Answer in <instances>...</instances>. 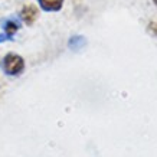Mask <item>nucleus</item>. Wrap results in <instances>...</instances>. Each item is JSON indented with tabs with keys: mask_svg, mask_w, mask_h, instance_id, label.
I'll use <instances>...</instances> for the list:
<instances>
[{
	"mask_svg": "<svg viewBox=\"0 0 157 157\" xmlns=\"http://www.w3.org/2000/svg\"><path fill=\"white\" fill-rule=\"evenodd\" d=\"M153 2H154V5H156V6H157V0H153Z\"/></svg>",
	"mask_w": 157,
	"mask_h": 157,
	"instance_id": "8",
	"label": "nucleus"
},
{
	"mask_svg": "<svg viewBox=\"0 0 157 157\" xmlns=\"http://www.w3.org/2000/svg\"><path fill=\"white\" fill-rule=\"evenodd\" d=\"M6 39H7V36H2V35H0V42H3V40H6Z\"/></svg>",
	"mask_w": 157,
	"mask_h": 157,
	"instance_id": "7",
	"label": "nucleus"
},
{
	"mask_svg": "<svg viewBox=\"0 0 157 157\" xmlns=\"http://www.w3.org/2000/svg\"><path fill=\"white\" fill-rule=\"evenodd\" d=\"M86 45V39L82 36V35H75V36H71V39L68 40V46L71 51H81L84 46Z\"/></svg>",
	"mask_w": 157,
	"mask_h": 157,
	"instance_id": "4",
	"label": "nucleus"
},
{
	"mask_svg": "<svg viewBox=\"0 0 157 157\" xmlns=\"http://www.w3.org/2000/svg\"><path fill=\"white\" fill-rule=\"evenodd\" d=\"M38 16H39V10L35 5H26L23 6V9L20 10V19L23 20L26 25H29V26L35 23V20L38 19Z\"/></svg>",
	"mask_w": 157,
	"mask_h": 157,
	"instance_id": "2",
	"label": "nucleus"
},
{
	"mask_svg": "<svg viewBox=\"0 0 157 157\" xmlns=\"http://www.w3.org/2000/svg\"><path fill=\"white\" fill-rule=\"evenodd\" d=\"M148 32H150L153 36H157V23L151 22V23L148 25Z\"/></svg>",
	"mask_w": 157,
	"mask_h": 157,
	"instance_id": "6",
	"label": "nucleus"
},
{
	"mask_svg": "<svg viewBox=\"0 0 157 157\" xmlns=\"http://www.w3.org/2000/svg\"><path fill=\"white\" fill-rule=\"evenodd\" d=\"M38 3L45 12H59L63 6V0H38Z\"/></svg>",
	"mask_w": 157,
	"mask_h": 157,
	"instance_id": "3",
	"label": "nucleus"
},
{
	"mask_svg": "<svg viewBox=\"0 0 157 157\" xmlns=\"http://www.w3.org/2000/svg\"><path fill=\"white\" fill-rule=\"evenodd\" d=\"M19 28H20V25L16 22V20H13V19H7L3 23V29H5V35L7 36V39H12L13 38V35L19 30Z\"/></svg>",
	"mask_w": 157,
	"mask_h": 157,
	"instance_id": "5",
	"label": "nucleus"
},
{
	"mask_svg": "<svg viewBox=\"0 0 157 157\" xmlns=\"http://www.w3.org/2000/svg\"><path fill=\"white\" fill-rule=\"evenodd\" d=\"M2 69L6 75L17 76L25 71V59L17 53H7L2 61Z\"/></svg>",
	"mask_w": 157,
	"mask_h": 157,
	"instance_id": "1",
	"label": "nucleus"
}]
</instances>
